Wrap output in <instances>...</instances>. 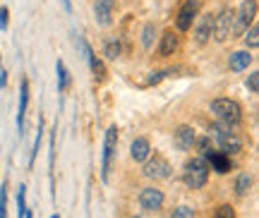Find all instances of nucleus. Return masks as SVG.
<instances>
[{
    "label": "nucleus",
    "mask_w": 259,
    "mask_h": 218,
    "mask_svg": "<svg viewBox=\"0 0 259 218\" xmlns=\"http://www.w3.org/2000/svg\"><path fill=\"white\" fill-rule=\"evenodd\" d=\"M209 173H211L209 161L204 156H197V158H190L185 168H183V182L190 190H202L204 185L209 182Z\"/></svg>",
    "instance_id": "nucleus-1"
},
{
    "label": "nucleus",
    "mask_w": 259,
    "mask_h": 218,
    "mask_svg": "<svg viewBox=\"0 0 259 218\" xmlns=\"http://www.w3.org/2000/svg\"><path fill=\"white\" fill-rule=\"evenodd\" d=\"M211 113L216 115V120L226 125V127H235L240 125L242 120V108L238 101L233 99H213L211 101Z\"/></svg>",
    "instance_id": "nucleus-2"
},
{
    "label": "nucleus",
    "mask_w": 259,
    "mask_h": 218,
    "mask_svg": "<svg viewBox=\"0 0 259 218\" xmlns=\"http://www.w3.org/2000/svg\"><path fill=\"white\" fill-rule=\"evenodd\" d=\"M211 139L219 144V151H221V154H226V156L240 154V151H242V139L235 135V132L226 129V125H221V122L211 125Z\"/></svg>",
    "instance_id": "nucleus-3"
},
{
    "label": "nucleus",
    "mask_w": 259,
    "mask_h": 218,
    "mask_svg": "<svg viewBox=\"0 0 259 218\" xmlns=\"http://www.w3.org/2000/svg\"><path fill=\"white\" fill-rule=\"evenodd\" d=\"M233 27H235V10L221 8L219 15L213 17V38L223 43L226 38H233Z\"/></svg>",
    "instance_id": "nucleus-4"
},
{
    "label": "nucleus",
    "mask_w": 259,
    "mask_h": 218,
    "mask_svg": "<svg viewBox=\"0 0 259 218\" xmlns=\"http://www.w3.org/2000/svg\"><path fill=\"white\" fill-rule=\"evenodd\" d=\"M257 0H242L240 10L235 12V27H233V38L242 36V31H247L250 29V24L254 22V17H257Z\"/></svg>",
    "instance_id": "nucleus-5"
},
{
    "label": "nucleus",
    "mask_w": 259,
    "mask_h": 218,
    "mask_svg": "<svg viewBox=\"0 0 259 218\" xmlns=\"http://www.w3.org/2000/svg\"><path fill=\"white\" fill-rule=\"evenodd\" d=\"M142 173L147 175L149 180H168L170 178V163L166 161V156L151 154L142 165Z\"/></svg>",
    "instance_id": "nucleus-6"
},
{
    "label": "nucleus",
    "mask_w": 259,
    "mask_h": 218,
    "mask_svg": "<svg viewBox=\"0 0 259 218\" xmlns=\"http://www.w3.org/2000/svg\"><path fill=\"white\" fill-rule=\"evenodd\" d=\"M115 146H118V127L111 125L106 129V139H103V161H101V178L108 180V173H111V161L115 156Z\"/></svg>",
    "instance_id": "nucleus-7"
},
{
    "label": "nucleus",
    "mask_w": 259,
    "mask_h": 218,
    "mask_svg": "<svg viewBox=\"0 0 259 218\" xmlns=\"http://www.w3.org/2000/svg\"><path fill=\"white\" fill-rule=\"evenodd\" d=\"M199 8H202V3H199V0H185V3L180 5V10H178V15H176L178 31H187V29L192 27L194 17L199 15Z\"/></svg>",
    "instance_id": "nucleus-8"
},
{
    "label": "nucleus",
    "mask_w": 259,
    "mask_h": 218,
    "mask_svg": "<svg viewBox=\"0 0 259 218\" xmlns=\"http://www.w3.org/2000/svg\"><path fill=\"white\" fill-rule=\"evenodd\" d=\"M163 201H166V194L158 187H144L139 192V206L144 211H161L163 209Z\"/></svg>",
    "instance_id": "nucleus-9"
},
{
    "label": "nucleus",
    "mask_w": 259,
    "mask_h": 218,
    "mask_svg": "<svg viewBox=\"0 0 259 218\" xmlns=\"http://www.w3.org/2000/svg\"><path fill=\"white\" fill-rule=\"evenodd\" d=\"M211 36H213V15H209V12H206L204 17H199L197 27H194V43H197V46H206Z\"/></svg>",
    "instance_id": "nucleus-10"
},
{
    "label": "nucleus",
    "mask_w": 259,
    "mask_h": 218,
    "mask_svg": "<svg viewBox=\"0 0 259 218\" xmlns=\"http://www.w3.org/2000/svg\"><path fill=\"white\" fill-rule=\"evenodd\" d=\"M180 48V34L173 31V29H166L161 34V43H158V55L166 58V55H173Z\"/></svg>",
    "instance_id": "nucleus-11"
},
{
    "label": "nucleus",
    "mask_w": 259,
    "mask_h": 218,
    "mask_svg": "<svg viewBox=\"0 0 259 218\" xmlns=\"http://www.w3.org/2000/svg\"><path fill=\"white\" fill-rule=\"evenodd\" d=\"M173 142H176V146L180 151H190L194 146V142H197V135H194V129L190 125H180L173 132Z\"/></svg>",
    "instance_id": "nucleus-12"
},
{
    "label": "nucleus",
    "mask_w": 259,
    "mask_h": 218,
    "mask_svg": "<svg viewBox=\"0 0 259 218\" xmlns=\"http://www.w3.org/2000/svg\"><path fill=\"white\" fill-rule=\"evenodd\" d=\"M206 161H209V168H211L213 173H219V175H226V173H231L233 170L231 156L221 154V151H211V154L206 156Z\"/></svg>",
    "instance_id": "nucleus-13"
},
{
    "label": "nucleus",
    "mask_w": 259,
    "mask_h": 218,
    "mask_svg": "<svg viewBox=\"0 0 259 218\" xmlns=\"http://www.w3.org/2000/svg\"><path fill=\"white\" fill-rule=\"evenodd\" d=\"M113 10H115V3L113 0H96L94 3V15H96V22L101 27H108L113 22Z\"/></svg>",
    "instance_id": "nucleus-14"
},
{
    "label": "nucleus",
    "mask_w": 259,
    "mask_h": 218,
    "mask_svg": "<svg viewBox=\"0 0 259 218\" xmlns=\"http://www.w3.org/2000/svg\"><path fill=\"white\" fill-rule=\"evenodd\" d=\"M130 156H132V161H137V163H144L149 156H151V144H149L147 137H137V139L132 142Z\"/></svg>",
    "instance_id": "nucleus-15"
},
{
    "label": "nucleus",
    "mask_w": 259,
    "mask_h": 218,
    "mask_svg": "<svg viewBox=\"0 0 259 218\" xmlns=\"http://www.w3.org/2000/svg\"><path fill=\"white\" fill-rule=\"evenodd\" d=\"M250 63H252L250 51H235V53H231V58H228L231 72H242V70L250 67Z\"/></svg>",
    "instance_id": "nucleus-16"
},
{
    "label": "nucleus",
    "mask_w": 259,
    "mask_h": 218,
    "mask_svg": "<svg viewBox=\"0 0 259 218\" xmlns=\"http://www.w3.org/2000/svg\"><path fill=\"white\" fill-rule=\"evenodd\" d=\"M27 106H29V82L22 79V84H19V113H17L19 129H24V113H27Z\"/></svg>",
    "instance_id": "nucleus-17"
},
{
    "label": "nucleus",
    "mask_w": 259,
    "mask_h": 218,
    "mask_svg": "<svg viewBox=\"0 0 259 218\" xmlns=\"http://www.w3.org/2000/svg\"><path fill=\"white\" fill-rule=\"evenodd\" d=\"M233 190H235V194H238V197H245V194L252 190V175L250 173H240L238 178H235Z\"/></svg>",
    "instance_id": "nucleus-18"
},
{
    "label": "nucleus",
    "mask_w": 259,
    "mask_h": 218,
    "mask_svg": "<svg viewBox=\"0 0 259 218\" xmlns=\"http://www.w3.org/2000/svg\"><path fill=\"white\" fill-rule=\"evenodd\" d=\"M122 53V43L118 38H108L106 43H103V55H106V60H115V58H120Z\"/></svg>",
    "instance_id": "nucleus-19"
},
{
    "label": "nucleus",
    "mask_w": 259,
    "mask_h": 218,
    "mask_svg": "<svg viewBox=\"0 0 259 218\" xmlns=\"http://www.w3.org/2000/svg\"><path fill=\"white\" fill-rule=\"evenodd\" d=\"M139 41H142V48H147V51L154 46V41H156V27H154L151 22L144 24V29H142V38H139Z\"/></svg>",
    "instance_id": "nucleus-20"
},
{
    "label": "nucleus",
    "mask_w": 259,
    "mask_h": 218,
    "mask_svg": "<svg viewBox=\"0 0 259 218\" xmlns=\"http://www.w3.org/2000/svg\"><path fill=\"white\" fill-rule=\"evenodd\" d=\"M245 46L247 48H259V22L245 31Z\"/></svg>",
    "instance_id": "nucleus-21"
},
{
    "label": "nucleus",
    "mask_w": 259,
    "mask_h": 218,
    "mask_svg": "<svg viewBox=\"0 0 259 218\" xmlns=\"http://www.w3.org/2000/svg\"><path fill=\"white\" fill-rule=\"evenodd\" d=\"M211 218H238V216H235V209H233L231 204H219V206L213 209Z\"/></svg>",
    "instance_id": "nucleus-22"
},
{
    "label": "nucleus",
    "mask_w": 259,
    "mask_h": 218,
    "mask_svg": "<svg viewBox=\"0 0 259 218\" xmlns=\"http://www.w3.org/2000/svg\"><path fill=\"white\" fill-rule=\"evenodd\" d=\"M56 67H58V89L65 91V89H67V82H70V77H67V70H65L63 60H58Z\"/></svg>",
    "instance_id": "nucleus-23"
},
{
    "label": "nucleus",
    "mask_w": 259,
    "mask_h": 218,
    "mask_svg": "<svg viewBox=\"0 0 259 218\" xmlns=\"http://www.w3.org/2000/svg\"><path fill=\"white\" fill-rule=\"evenodd\" d=\"M194 144H197V149H199V154H202L204 158H206V156L213 151V149H211V137H199Z\"/></svg>",
    "instance_id": "nucleus-24"
},
{
    "label": "nucleus",
    "mask_w": 259,
    "mask_h": 218,
    "mask_svg": "<svg viewBox=\"0 0 259 218\" xmlns=\"http://www.w3.org/2000/svg\"><path fill=\"white\" fill-rule=\"evenodd\" d=\"M170 218H194V209L192 206H187V204H180V206L173 209Z\"/></svg>",
    "instance_id": "nucleus-25"
},
{
    "label": "nucleus",
    "mask_w": 259,
    "mask_h": 218,
    "mask_svg": "<svg viewBox=\"0 0 259 218\" xmlns=\"http://www.w3.org/2000/svg\"><path fill=\"white\" fill-rule=\"evenodd\" d=\"M89 65H92V70H94V77H96L99 82H103V79H106V65H103L99 58H94Z\"/></svg>",
    "instance_id": "nucleus-26"
},
{
    "label": "nucleus",
    "mask_w": 259,
    "mask_h": 218,
    "mask_svg": "<svg viewBox=\"0 0 259 218\" xmlns=\"http://www.w3.org/2000/svg\"><path fill=\"white\" fill-rule=\"evenodd\" d=\"M170 72H176V70H158V72H154L151 77H147V86H154V84H158L161 79H166Z\"/></svg>",
    "instance_id": "nucleus-27"
},
{
    "label": "nucleus",
    "mask_w": 259,
    "mask_h": 218,
    "mask_svg": "<svg viewBox=\"0 0 259 218\" xmlns=\"http://www.w3.org/2000/svg\"><path fill=\"white\" fill-rule=\"evenodd\" d=\"M247 89L252 91V94H259V70H254V72L250 74V77H247Z\"/></svg>",
    "instance_id": "nucleus-28"
},
{
    "label": "nucleus",
    "mask_w": 259,
    "mask_h": 218,
    "mask_svg": "<svg viewBox=\"0 0 259 218\" xmlns=\"http://www.w3.org/2000/svg\"><path fill=\"white\" fill-rule=\"evenodd\" d=\"M0 218H8V192L0 190Z\"/></svg>",
    "instance_id": "nucleus-29"
},
{
    "label": "nucleus",
    "mask_w": 259,
    "mask_h": 218,
    "mask_svg": "<svg viewBox=\"0 0 259 218\" xmlns=\"http://www.w3.org/2000/svg\"><path fill=\"white\" fill-rule=\"evenodd\" d=\"M8 17H10L8 8H0V29H5V27H8Z\"/></svg>",
    "instance_id": "nucleus-30"
},
{
    "label": "nucleus",
    "mask_w": 259,
    "mask_h": 218,
    "mask_svg": "<svg viewBox=\"0 0 259 218\" xmlns=\"http://www.w3.org/2000/svg\"><path fill=\"white\" fill-rule=\"evenodd\" d=\"M19 218H31V209H19Z\"/></svg>",
    "instance_id": "nucleus-31"
},
{
    "label": "nucleus",
    "mask_w": 259,
    "mask_h": 218,
    "mask_svg": "<svg viewBox=\"0 0 259 218\" xmlns=\"http://www.w3.org/2000/svg\"><path fill=\"white\" fill-rule=\"evenodd\" d=\"M5 84H8V72L3 70V72H0V86H5Z\"/></svg>",
    "instance_id": "nucleus-32"
},
{
    "label": "nucleus",
    "mask_w": 259,
    "mask_h": 218,
    "mask_svg": "<svg viewBox=\"0 0 259 218\" xmlns=\"http://www.w3.org/2000/svg\"><path fill=\"white\" fill-rule=\"evenodd\" d=\"M63 5H65V10H72V5H70V0H63Z\"/></svg>",
    "instance_id": "nucleus-33"
},
{
    "label": "nucleus",
    "mask_w": 259,
    "mask_h": 218,
    "mask_svg": "<svg viewBox=\"0 0 259 218\" xmlns=\"http://www.w3.org/2000/svg\"><path fill=\"white\" fill-rule=\"evenodd\" d=\"M51 218H60V216H58V213H56V216H51Z\"/></svg>",
    "instance_id": "nucleus-34"
},
{
    "label": "nucleus",
    "mask_w": 259,
    "mask_h": 218,
    "mask_svg": "<svg viewBox=\"0 0 259 218\" xmlns=\"http://www.w3.org/2000/svg\"><path fill=\"white\" fill-rule=\"evenodd\" d=\"M132 218H142V216H132Z\"/></svg>",
    "instance_id": "nucleus-35"
}]
</instances>
